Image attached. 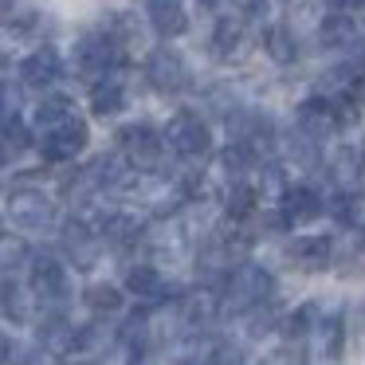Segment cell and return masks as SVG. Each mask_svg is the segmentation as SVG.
Wrapping results in <instances>:
<instances>
[{
	"label": "cell",
	"instance_id": "6da1fadb",
	"mask_svg": "<svg viewBox=\"0 0 365 365\" xmlns=\"http://www.w3.org/2000/svg\"><path fill=\"white\" fill-rule=\"evenodd\" d=\"M275 294V275H271L267 267H259V263H240L236 271L228 275V283H224V310H240V314H247V310L263 307V302Z\"/></svg>",
	"mask_w": 365,
	"mask_h": 365
},
{
	"label": "cell",
	"instance_id": "7a4b0ae2",
	"mask_svg": "<svg viewBox=\"0 0 365 365\" xmlns=\"http://www.w3.org/2000/svg\"><path fill=\"white\" fill-rule=\"evenodd\" d=\"M118 153L130 161L134 173L150 177L165 165V138H161L150 122H130V126L118 130Z\"/></svg>",
	"mask_w": 365,
	"mask_h": 365
},
{
	"label": "cell",
	"instance_id": "3957f363",
	"mask_svg": "<svg viewBox=\"0 0 365 365\" xmlns=\"http://www.w3.org/2000/svg\"><path fill=\"white\" fill-rule=\"evenodd\" d=\"M161 138H165V150H173L177 158H185V161H197L212 150V130H208V122L200 118L197 110H177L173 118L165 122Z\"/></svg>",
	"mask_w": 365,
	"mask_h": 365
},
{
	"label": "cell",
	"instance_id": "277c9868",
	"mask_svg": "<svg viewBox=\"0 0 365 365\" xmlns=\"http://www.w3.org/2000/svg\"><path fill=\"white\" fill-rule=\"evenodd\" d=\"M142 79L150 83L158 95H181V91H189L192 71H189V59L177 48H153L150 56H145Z\"/></svg>",
	"mask_w": 365,
	"mask_h": 365
},
{
	"label": "cell",
	"instance_id": "5b68a950",
	"mask_svg": "<svg viewBox=\"0 0 365 365\" xmlns=\"http://www.w3.org/2000/svg\"><path fill=\"white\" fill-rule=\"evenodd\" d=\"M71 63H75V71H79V79H87L91 87H95L98 79L114 75V67L122 63V51L114 48L103 32H87V36H79V43H75Z\"/></svg>",
	"mask_w": 365,
	"mask_h": 365
},
{
	"label": "cell",
	"instance_id": "8992f818",
	"mask_svg": "<svg viewBox=\"0 0 365 365\" xmlns=\"http://www.w3.org/2000/svg\"><path fill=\"white\" fill-rule=\"evenodd\" d=\"M36 142H40L43 158L56 161V165H59V161H75L91 145V126H87V118H79V114H75V118H67V122H59V126L43 130Z\"/></svg>",
	"mask_w": 365,
	"mask_h": 365
},
{
	"label": "cell",
	"instance_id": "52a82bcc",
	"mask_svg": "<svg viewBox=\"0 0 365 365\" xmlns=\"http://www.w3.org/2000/svg\"><path fill=\"white\" fill-rule=\"evenodd\" d=\"M59 247H63L71 267L87 271V267H95L98 255H103V236H98V228L87 216H71V220L59 228Z\"/></svg>",
	"mask_w": 365,
	"mask_h": 365
},
{
	"label": "cell",
	"instance_id": "ba28073f",
	"mask_svg": "<svg viewBox=\"0 0 365 365\" xmlns=\"http://www.w3.org/2000/svg\"><path fill=\"white\" fill-rule=\"evenodd\" d=\"M9 212H12V220H16L20 228L40 232V228H48V224L56 220V200H51L43 189H36V185H20V189L9 192Z\"/></svg>",
	"mask_w": 365,
	"mask_h": 365
},
{
	"label": "cell",
	"instance_id": "9c48e42d",
	"mask_svg": "<svg viewBox=\"0 0 365 365\" xmlns=\"http://www.w3.org/2000/svg\"><path fill=\"white\" fill-rule=\"evenodd\" d=\"M28 287L40 302H63L71 294V279H67V267L56 259V255H36L32 267H28Z\"/></svg>",
	"mask_w": 365,
	"mask_h": 365
},
{
	"label": "cell",
	"instance_id": "30bf717a",
	"mask_svg": "<svg viewBox=\"0 0 365 365\" xmlns=\"http://www.w3.org/2000/svg\"><path fill=\"white\" fill-rule=\"evenodd\" d=\"M59 79H63V56H59L51 43H43V48L28 51V56L20 59V83H24V87L51 91Z\"/></svg>",
	"mask_w": 365,
	"mask_h": 365
},
{
	"label": "cell",
	"instance_id": "8fae6325",
	"mask_svg": "<svg viewBox=\"0 0 365 365\" xmlns=\"http://www.w3.org/2000/svg\"><path fill=\"white\" fill-rule=\"evenodd\" d=\"M208 51L220 63H236L247 51V20L244 16H216L212 36H208Z\"/></svg>",
	"mask_w": 365,
	"mask_h": 365
},
{
	"label": "cell",
	"instance_id": "7c38bea8",
	"mask_svg": "<svg viewBox=\"0 0 365 365\" xmlns=\"http://www.w3.org/2000/svg\"><path fill=\"white\" fill-rule=\"evenodd\" d=\"M95 228H98V236H103V244L118 247V252H126V247H138V244L145 240V224H142V216L126 212V208L103 212Z\"/></svg>",
	"mask_w": 365,
	"mask_h": 365
},
{
	"label": "cell",
	"instance_id": "4fadbf2b",
	"mask_svg": "<svg viewBox=\"0 0 365 365\" xmlns=\"http://www.w3.org/2000/svg\"><path fill=\"white\" fill-rule=\"evenodd\" d=\"M322 212H326V205H322V197H318V189H310V185H291V189L279 197V216H283L287 228L314 224Z\"/></svg>",
	"mask_w": 365,
	"mask_h": 365
},
{
	"label": "cell",
	"instance_id": "5bb4252c",
	"mask_svg": "<svg viewBox=\"0 0 365 365\" xmlns=\"http://www.w3.org/2000/svg\"><path fill=\"white\" fill-rule=\"evenodd\" d=\"M294 122H299V134H307L310 142H326V138L338 134V118H334V103L326 95H314L307 103H299L294 110Z\"/></svg>",
	"mask_w": 365,
	"mask_h": 365
},
{
	"label": "cell",
	"instance_id": "9a60e30c",
	"mask_svg": "<svg viewBox=\"0 0 365 365\" xmlns=\"http://www.w3.org/2000/svg\"><path fill=\"white\" fill-rule=\"evenodd\" d=\"M36 346H43L51 357L75 354V346H79V326H75L67 314L51 310V314H43L40 322H36Z\"/></svg>",
	"mask_w": 365,
	"mask_h": 365
},
{
	"label": "cell",
	"instance_id": "2e32d148",
	"mask_svg": "<svg viewBox=\"0 0 365 365\" xmlns=\"http://www.w3.org/2000/svg\"><path fill=\"white\" fill-rule=\"evenodd\" d=\"M326 173H330V185L338 192H357L365 181V150L361 145H338Z\"/></svg>",
	"mask_w": 365,
	"mask_h": 365
},
{
	"label": "cell",
	"instance_id": "e0dca14e",
	"mask_svg": "<svg viewBox=\"0 0 365 365\" xmlns=\"http://www.w3.org/2000/svg\"><path fill=\"white\" fill-rule=\"evenodd\" d=\"M130 106V83L126 75H106V79H98L95 87H91V114L95 118H114V114H122Z\"/></svg>",
	"mask_w": 365,
	"mask_h": 365
},
{
	"label": "cell",
	"instance_id": "ac0fdd59",
	"mask_svg": "<svg viewBox=\"0 0 365 365\" xmlns=\"http://www.w3.org/2000/svg\"><path fill=\"white\" fill-rule=\"evenodd\" d=\"M287 259H291L299 271L314 275V271L330 267L334 244H330V236H299V240H291V247H287Z\"/></svg>",
	"mask_w": 365,
	"mask_h": 365
},
{
	"label": "cell",
	"instance_id": "d6986e66",
	"mask_svg": "<svg viewBox=\"0 0 365 365\" xmlns=\"http://www.w3.org/2000/svg\"><path fill=\"white\" fill-rule=\"evenodd\" d=\"M103 36L122 51V59H126L130 51H138L145 43V24L138 20V12H110L106 24H103Z\"/></svg>",
	"mask_w": 365,
	"mask_h": 365
},
{
	"label": "cell",
	"instance_id": "ffe728a7",
	"mask_svg": "<svg viewBox=\"0 0 365 365\" xmlns=\"http://www.w3.org/2000/svg\"><path fill=\"white\" fill-rule=\"evenodd\" d=\"M150 28L161 40H177L189 32V12L181 0H150Z\"/></svg>",
	"mask_w": 365,
	"mask_h": 365
},
{
	"label": "cell",
	"instance_id": "44dd1931",
	"mask_svg": "<svg viewBox=\"0 0 365 365\" xmlns=\"http://www.w3.org/2000/svg\"><path fill=\"white\" fill-rule=\"evenodd\" d=\"M126 291L142 302H153V307L169 299V287H165V279H161V271L153 267V263H134V267L126 271Z\"/></svg>",
	"mask_w": 365,
	"mask_h": 365
},
{
	"label": "cell",
	"instance_id": "7402d4cb",
	"mask_svg": "<svg viewBox=\"0 0 365 365\" xmlns=\"http://www.w3.org/2000/svg\"><path fill=\"white\" fill-rule=\"evenodd\" d=\"M318 43H322L326 51H354L357 43H361V32H357V24L349 16L330 12V16L318 24Z\"/></svg>",
	"mask_w": 365,
	"mask_h": 365
},
{
	"label": "cell",
	"instance_id": "603a6c76",
	"mask_svg": "<svg viewBox=\"0 0 365 365\" xmlns=\"http://www.w3.org/2000/svg\"><path fill=\"white\" fill-rule=\"evenodd\" d=\"M67 118H75L71 95H59V91H51V95H43L40 103H36V110H32V130H36V134H43V130L59 126V122H67Z\"/></svg>",
	"mask_w": 365,
	"mask_h": 365
},
{
	"label": "cell",
	"instance_id": "cb8c5ba5",
	"mask_svg": "<svg viewBox=\"0 0 365 365\" xmlns=\"http://www.w3.org/2000/svg\"><path fill=\"white\" fill-rule=\"evenodd\" d=\"M307 341L314 346V354L322 361H334L341 354V318L338 314H318L314 318V330L307 334Z\"/></svg>",
	"mask_w": 365,
	"mask_h": 365
},
{
	"label": "cell",
	"instance_id": "d4e9b609",
	"mask_svg": "<svg viewBox=\"0 0 365 365\" xmlns=\"http://www.w3.org/2000/svg\"><path fill=\"white\" fill-rule=\"evenodd\" d=\"M83 307H87L95 318H114V314H122V307H126V294H122V287H114V283H91V287H83Z\"/></svg>",
	"mask_w": 365,
	"mask_h": 365
},
{
	"label": "cell",
	"instance_id": "484cf974",
	"mask_svg": "<svg viewBox=\"0 0 365 365\" xmlns=\"http://www.w3.org/2000/svg\"><path fill=\"white\" fill-rule=\"evenodd\" d=\"M263 51H267V59H271V63L291 67L294 59H299L302 43H299V36H294L287 24H271L267 32H263Z\"/></svg>",
	"mask_w": 365,
	"mask_h": 365
},
{
	"label": "cell",
	"instance_id": "4316f807",
	"mask_svg": "<svg viewBox=\"0 0 365 365\" xmlns=\"http://www.w3.org/2000/svg\"><path fill=\"white\" fill-rule=\"evenodd\" d=\"M32 247H28V240H20V236H0V279H12V275H20V271H28L32 267Z\"/></svg>",
	"mask_w": 365,
	"mask_h": 365
},
{
	"label": "cell",
	"instance_id": "83f0119b",
	"mask_svg": "<svg viewBox=\"0 0 365 365\" xmlns=\"http://www.w3.org/2000/svg\"><path fill=\"white\" fill-rule=\"evenodd\" d=\"M32 302H40L32 294V287H20V283H4L0 287V314L12 318V322H28L32 318Z\"/></svg>",
	"mask_w": 365,
	"mask_h": 365
},
{
	"label": "cell",
	"instance_id": "f1b7e54d",
	"mask_svg": "<svg viewBox=\"0 0 365 365\" xmlns=\"http://www.w3.org/2000/svg\"><path fill=\"white\" fill-rule=\"evenodd\" d=\"M255 205H259V189L252 181L228 185V192H224V212H228V220H247L255 212Z\"/></svg>",
	"mask_w": 365,
	"mask_h": 365
},
{
	"label": "cell",
	"instance_id": "f546056e",
	"mask_svg": "<svg viewBox=\"0 0 365 365\" xmlns=\"http://www.w3.org/2000/svg\"><path fill=\"white\" fill-rule=\"evenodd\" d=\"M283 153H287V161H291L294 169H314L318 165V142H310V138L299 134V130L283 142Z\"/></svg>",
	"mask_w": 365,
	"mask_h": 365
},
{
	"label": "cell",
	"instance_id": "4dcf8cb0",
	"mask_svg": "<svg viewBox=\"0 0 365 365\" xmlns=\"http://www.w3.org/2000/svg\"><path fill=\"white\" fill-rule=\"evenodd\" d=\"M330 212L338 224H346V228H354V224H361V192H334L330 200Z\"/></svg>",
	"mask_w": 365,
	"mask_h": 365
},
{
	"label": "cell",
	"instance_id": "1f68e13d",
	"mask_svg": "<svg viewBox=\"0 0 365 365\" xmlns=\"http://www.w3.org/2000/svg\"><path fill=\"white\" fill-rule=\"evenodd\" d=\"M24 110V83H0V126L20 122Z\"/></svg>",
	"mask_w": 365,
	"mask_h": 365
},
{
	"label": "cell",
	"instance_id": "d6a6232c",
	"mask_svg": "<svg viewBox=\"0 0 365 365\" xmlns=\"http://www.w3.org/2000/svg\"><path fill=\"white\" fill-rule=\"evenodd\" d=\"M12 365H56V357L43 346H24V349H12Z\"/></svg>",
	"mask_w": 365,
	"mask_h": 365
},
{
	"label": "cell",
	"instance_id": "836d02e7",
	"mask_svg": "<svg viewBox=\"0 0 365 365\" xmlns=\"http://www.w3.org/2000/svg\"><path fill=\"white\" fill-rule=\"evenodd\" d=\"M259 365H307V361H302V354L294 346H283V349H271Z\"/></svg>",
	"mask_w": 365,
	"mask_h": 365
},
{
	"label": "cell",
	"instance_id": "e575fe53",
	"mask_svg": "<svg viewBox=\"0 0 365 365\" xmlns=\"http://www.w3.org/2000/svg\"><path fill=\"white\" fill-rule=\"evenodd\" d=\"M322 4H326L330 12H338V16H349V12H357V9H361L365 0H322Z\"/></svg>",
	"mask_w": 365,
	"mask_h": 365
},
{
	"label": "cell",
	"instance_id": "d590c367",
	"mask_svg": "<svg viewBox=\"0 0 365 365\" xmlns=\"http://www.w3.org/2000/svg\"><path fill=\"white\" fill-rule=\"evenodd\" d=\"M240 16H259L263 9H267V0H236Z\"/></svg>",
	"mask_w": 365,
	"mask_h": 365
},
{
	"label": "cell",
	"instance_id": "8d00e7d4",
	"mask_svg": "<svg viewBox=\"0 0 365 365\" xmlns=\"http://www.w3.org/2000/svg\"><path fill=\"white\" fill-rule=\"evenodd\" d=\"M9 361H12V338L0 330V365H9Z\"/></svg>",
	"mask_w": 365,
	"mask_h": 365
},
{
	"label": "cell",
	"instance_id": "74e56055",
	"mask_svg": "<svg viewBox=\"0 0 365 365\" xmlns=\"http://www.w3.org/2000/svg\"><path fill=\"white\" fill-rule=\"evenodd\" d=\"M200 4H205V9H220L224 0H200Z\"/></svg>",
	"mask_w": 365,
	"mask_h": 365
},
{
	"label": "cell",
	"instance_id": "f35d334b",
	"mask_svg": "<svg viewBox=\"0 0 365 365\" xmlns=\"http://www.w3.org/2000/svg\"><path fill=\"white\" fill-rule=\"evenodd\" d=\"M0 236H4V220H0Z\"/></svg>",
	"mask_w": 365,
	"mask_h": 365
},
{
	"label": "cell",
	"instance_id": "ab89813d",
	"mask_svg": "<svg viewBox=\"0 0 365 365\" xmlns=\"http://www.w3.org/2000/svg\"><path fill=\"white\" fill-rule=\"evenodd\" d=\"M79 365H95V361H79Z\"/></svg>",
	"mask_w": 365,
	"mask_h": 365
}]
</instances>
